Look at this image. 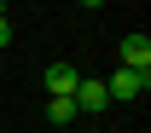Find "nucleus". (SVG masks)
I'll return each mask as SVG.
<instances>
[{
    "label": "nucleus",
    "mask_w": 151,
    "mask_h": 133,
    "mask_svg": "<svg viewBox=\"0 0 151 133\" xmlns=\"http://www.w3.org/2000/svg\"><path fill=\"white\" fill-rule=\"evenodd\" d=\"M145 87H151V70H128V64H122V70L105 81V93H111V98H122V104H128V98H139Z\"/></svg>",
    "instance_id": "1"
},
{
    "label": "nucleus",
    "mask_w": 151,
    "mask_h": 133,
    "mask_svg": "<svg viewBox=\"0 0 151 133\" xmlns=\"http://www.w3.org/2000/svg\"><path fill=\"white\" fill-rule=\"evenodd\" d=\"M122 64H128V70H151V35L145 29L122 35Z\"/></svg>",
    "instance_id": "2"
},
{
    "label": "nucleus",
    "mask_w": 151,
    "mask_h": 133,
    "mask_svg": "<svg viewBox=\"0 0 151 133\" xmlns=\"http://www.w3.org/2000/svg\"><path fill=\"white\" fill-rule=\"evenodd\" d=\"M76 110H87V116H99L105 104H111V93H105V81H76Z\"/></svg>",
    "instance_id": "3"
},
{
    "label": "nucleus",
    "mask_w": 151,
    "mask_h": 133,
    "mask_svg": "<svg viewBox=\"0 0 151 133\" xmlns=\"http://www.w3.org/2000/svg\"><path fill=\"white\" fill-rule=\"evenodd\" d=\"M76 81H81V75H76L70 64H52V70H47V93H52V98H70Z\"/></svg>",
    "instance_id": "4"
},
{
    "label": "nucleus",
    "mask_w": 151,
    "mask_h": 133,
    "mask_svg": "<svg viewBox=\"0 0 151 133\" xmlns=\"http://www.w3.org/2000/svg\"><path fill=\"white\" fill-rule=\"evenodd\" d=\"M47 116H52V122H76L81 110H76V98H52V104H47Z\"/></svg>",
    "instance_id": "5"
},
{
    "label": "nucleus",
    "mask_w": 151,
    "mask_h": 133,
    "mask_svg": "<svg viewBox=\"0 0 151 133\" xmlns=\"http://www.w3.org/2000/svg\"><path fill=\"white\" fill-rule=\"evenodd\" d=\"M6 41H12V23H6V12H0V46H6Z\"/></svg>",
    "instance_id": "6"
},
{
    "label": "nucleus",
    "mask_w": 151,
    "mask_h": 133,
    "mask_svg": "<svg viewBox=\"0 0 151 133\" xmlns=\"http://www.w3.org/2000/svg\"><path fill=\"white\" fill-rule=\"evenodd\" d=\"M81 6H105V0H81Z\"/></svg>",
    "instance_id": "7"
},
{
    "label": "nucleus",
    "mask_w": 151,
    "mask_h": 133,
    "mask_svg": "<svg viewBox=\"0 0 151 133\" xmlns=\"http://www.w3.org/2000/svg\"><path fill=\"white\" fill-rule=\"evenodd\" d=\"M0 6H6V0H0Z\"/></svg>",
    "instance_id": "8"
}]
</instances>
